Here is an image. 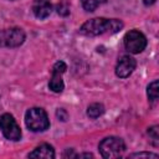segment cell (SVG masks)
I'll return each mask as SVG.
<instances>
[{"label":"cell","instance_id":"obj_1","mask_svg":"<svg viewBox=\"0 0 159 159\" xmlns=\"http://www.w3.org/2000/svg\"><path fill=\"white\" fill-rule=\"evenodd\" d=\"M123 27V22L117 19H104V17H96L86 21L80 32L87 36H97L102 34H114L118 32Z\"/></svg>","mask_w":159,"mask_h":159},{"label":"cell","instance_id":"obj_2","mask_svg":"<svg viewBox=\"0 0 159 159\" xmlns=\"http://www.w3.org/2000/svg\"><path fill=\"white\" fill-rule=\"evenodd\" d=\"M25 123L32 132H43L50 127V120L42 108H30L25 113Z\"/></svg>","mask_w":159,"mask_h":159},{"label":"cell","instance_id":"obj_3","mask_svg":"<svg viewBox=\"0 0 159 159\" xmlns=\"http://www.w3.org/2000/svg\"><path fill=\"white\" fill-rule=\"evenodd\" d=\"M98 148L103 158L112 159V158L122 157V154L125 150V144L118 137H107L99 143Z\"/></svg>","mask_w":159,"mask_h":159},{"label":"cell","instance_id":"obj_4","mask_svg":"<svg viewBox=\"0 0 159 159\" xmlns=\"http://www.w3.org/2000/svg\"><path fill=\"white\" fill-rule=\"evenodd\" d=\"M25 41V32L19 27L0 30L1 47H17Z\"/></svg>","mask_w":159,"mask_h":159},{"label":"cell","instance_id":"obj_5","mask_svg":"<svg viewBox=\"0 0 159 159\" xmlns=\"http://www.w3.org/2000/svg\"><path fill=\"white\" fill-rule=\"evenodd\" d=\"M145 46H147V39L140 31L132 30L125 34L124 47L130 53H139L145 48Z\"/></svg>","mask_w":159,"mask_h":159},{"label":"cell","instance_id":"obj_6","mask_svg":"<svg viewBox=\"0 0 159 159\" xmlns=\"http://www.w3.org/2000/svg\"><path fill=\"white\" fill-rule=\"evenodd\" d=\"M0 129L5 138L10 140H19L21 138V129L14 117L9 113H4L0 117Z\"/></svg>","mask_w":159,"mask_h":159},{"label":"cell","instance_id":"obj_7","mask_svg":"<svg viewBox=\"0 0 159 159\" xmlns=\"http://www.w3.org/2000/svg\"><path fill=\"white\" fill-rule=\"evenodd\" d=\"M67 66L65 62L62 61H58L53 65V68H52V76H51V80H50V83H48V87L50 89H52L53 92L56 93H60L63 91V81H62V75L65 73Z\"/></svg>","mask_w":159,"mask_h":159},{"label":"cell","instance_id":"obj_8","mask_svg":"<svg viewBox=\"0 0 159 159\" xmlns=\"http://www.w3.org/2000/svg\"><path fill=\"white\" fill-rule=\"evenodd\" d=\"M135 66H137V62L133 57L125 55V56H122L119 58V61L117 62V66H116V75L120 78H125L128 76L132 75V72L135 70Z\"/></svg>","mask_w":159,"mask_h":159},{"label":"cell","instance_id":"obj_9","mask_svg":"<svg viewBox=\"0 0 159 159\" xmlns=\"http://www.w3.org/2000/svg\"><path fill=\"white\" fill-rule=\"evenodd\" d=\"M32 11L36 17L45 19L47 17L52 11V5L50 0H34L32 4Z\"/></svg>","mask_w":159,"mask_h":159},{"label":"cell","instance_id":"obj_10","mask_svg":"<svg viewBox=\"0 0 159 159\" xmlns=\"http://www.w3.org/2000/svg\"><path fill=\"white\" fill-rule=\"evenodd\" d=\"M29 158H43V159H52L55 158V150L50 144H41L36 147L30 154Z\"/></svg>","mask_w":159,"mask_h":159},{"label":"cell","instance_id":"obj_11","mask_svg":"<svg viewBox=\"0 0 159 159\" xmlns=\"http://www.w3.org/2000/svg\"><path fill=\"white\" fill-rule=\"evenodd\" d=\"M103 112H104V107H103V104H101V103H92V104L87 108V116H88L89 118H93V119L101 117V116L103 114Z\"/></svg>","mask_w":159,"mask_h":159},{"label":"cell","instance_id":"obj_12","mask_svg":"<svg viewBox=\"0 0 159 159\" xmlns=\"http://www.w3.org/2000/svg\"><path fill=\"white\" fill-rule=\"evenodd\" d=\"M106 0H81L82 6L84 10L87 11H94L102 2H104Z\"/></svg>","mask_w":159,"mask_h":159},{"label":"cell","instance_id":"obj_13","mask_svg":"<svg viewBox=\"0 0 159 159\" xmlns=\"http://www.w3.org/2000/svg\"><path fill=\"white\" fill-rule=\"evenodd\" d=\"M148 98L152 102H155L158 99V81H153L149 86H148Z\"/></svg>","mask_w":159,"mask_h":159},{"label":"cell","instance_id":"obj_14","mask_svg":"<svg viewBox=\"0 0 159 159\" xmlns=\"http://www.w3.org/2000/svg\"><path fill=\"white\" fill-rule=\"evenodd\" d=\"M56 10L57 14L61 16H67L70 14V4L66 0H61L57 5H56Z\"/></svg>","mask_w":159,"mask_h":159},{"label":"cell","instance_id":"obj_15","mask_svg":"<svg viewBox=\"0 0 159 159\" xmlns=\"http://www.w3.org/2000/svg\"><path fill=\"white\" fill-rule=\"evenodd\" d=\"M148 134H149V137L152 138L153 144H154L155 147H158V144H159V129H158V127H157V125H154V127L149 128Z\"/></svg>","mask_w":159,"mask_h":159},{"label":"cell","instance_id":"obj_16","mask_svg":"<svg viewBox=\"0 0 159 159\" xmlns=\"http://www.w3.org/2000/svg\"><path fill=\"white\" fill-rule=\"evenodd\" d=\"M130 158H154V159H157L158 155L153 154V153H135V154H132Z\"/></svg>","mask_w":159,"mask_h":159},{"label":"cell","instance_id":"obj_17","mask_svg":"<svg viewBox=\"0 0 159 159\" xmlns=\"http://www.w3.org/2000/svg\"><path fill=\"white\" fill-rule=\"evenodd\" d=\"M57 117H58L61 120H66V119H67V113H66V111L62 109V108H60V109L57 111Z\"/></svg>","mask_w":159,"mask_h":159},{"label":"cell","instance_id":"obj_18","mask_svg":"<svg viewBox=\"0 0 159 159\" xmlns=\"http://www.w3.org/2000/svg\"><path fill=\"white\" fill-rule=\"evenodd\" d=\"M78 158H83V157H86V158H93V155L91 154V153H84V154H80V155H77Z\"/></svg>","mask_w":159,"mask_h":159},{"label":"cell","instance_id":"obj_19","mask_svg":"<svg viewBox=\"0 0 159 159\" xmlns=\"http://www.w3.org/2000/svg\"><path fill=\"white\" fill-rule=\"evenodd\" d=\"M155 1H157V0H143V2H144L145 5H148V6H149V5H153Z\"/></svg>","mask_w":159,"mask_h":159}]
</instances>
